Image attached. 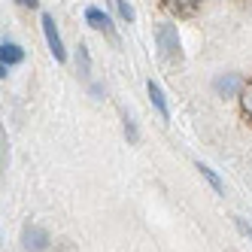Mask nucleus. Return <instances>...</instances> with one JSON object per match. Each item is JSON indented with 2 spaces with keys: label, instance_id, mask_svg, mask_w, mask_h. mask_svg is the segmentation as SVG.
I'll return each mask as SVG.
<instances>
[{
  "label": "nucleus",
  "instance_id": "obj_2",
  "mask_svg": "<svg viewBox=\"0 0 252 252\" xmlns=\"http://www.w3.org/2000/svg\"><path fill=\"white\" fill-rule=\"evenodd\" d=\"M43 33H46V43L52 49V55H55V61H67V52H64V43H61V33L55 28V19L46 12L43 15Z\"/></svg>",
  "mask_w": 252,
  "mask_h": 252
},
{
  "label": "nucleus",
  "instance_id": "obj_9",
  "mask_svg": "<svg viewBox=\"0 0 252 252\" xmlns=\"http://www.w3.org/2000/svg\"><path fill=\"white\" fill-rule=\"evenodd\" d=\"M197 170H201V176L207 179V183H210V186H213L216 191H222V183H219V176H216V173H213L210 167H204V164H201V167H197Z\"/></svg>",
  "mask_w": 252,
  "mask_h": 252
},
{
  "label": "nucleus",
  "instance_id": "obj_7",
  "mask_svg": "<svg viewBox=\"0 0 252 252\" xmlns=\"http://www.w3.org/2000/svg\"><path fill=\"white\" fill-rule=\"evenodd\" d=\"M149 97H152V103L158 106L161 119H170V113H167V103H164V94H161V88H158L155 82H149Z\"/></svg>",
  "mask_w": 252,
  "mask_h": 252
},
{
  "label": "nucleus",
  "instance_id": "obj_10",
  "mask_svg": "<svg viewBox=\"0 0 252 252\" xmlns=\"http://www.w3.org/2000/svg\"><path fill=\"white\" fill-rule=\"evenodd\" d=\"M216 88H219V92H225V94H231L234 88H237V76H228V79H219V82H216Z\"/></svg>",
  "mask_w": 252,
  "mask_h": 252
},
{
  "label": "nucleus",
  "instance_id": "obj_3",
  "mask_svg": "<svg viewBox=\"0 0 252 252\" xmlns=\"http://www.w3.org/2000/svg\"><path fill=\"white\" fill-rule=\"evenodd\" d=\"M22 240H25V249L28 252H43L49 246V234L43 228H37V225H31V228H25Z\"/></svg>",
  "mask_w": 252,
  "mask_h": 252
},
{
  "label": "nucleus",
  "instance_id": "obj_4",
  "mask_svg": "<svg viewBox=\"0 0 252 252\" xmlns=\"http://www.w3.org/2000/svg\"><path fill=\"white\" fill-rule=\"evenodd\" d=\"M161 6H164L167 12H173V15H179V19H189V15L197 12L201 0H161Z\"/></svg>",
  "mask_w": 252,
  "mask_h": 252
},
{
  "label": "nucleus",
  "instance_id": "obj_5",
  "mask_svg": "<svg viewBox=\"0 0 252 252\" xmlns=\"http://www.w3.org/2000/svg\"><path fill=\"white\" fill-rule=\"evenodd\" d=\"M85 22L92 25V28H97V31H106V33H113L110 15H106V12H100L97 6H88V9H85Z\"/></svg>",
  "mask_w": 252,
  "mask_h": 252
},
{
  "label": "nucleus",
  "instance_id": "obj_6",
  "mask_svg": "<svg viewBox=\"0 0 252 252\" xmlns=\"http://www.w3.org/2000/svg\"><path fill=\"white\" fill-rule=\"evenodd\" d=\"M22 58H25L22 46H15V43H3V46H0V61H3V70H6L9 64H19Z\"/></svg>",
  "mask_w": 252,
  "mask_h": 252
},
{
  "label": "nucleus",
  "instance_id": "obj_12",
  "mask_svg": "<svg viewBox=\"0 0 252 252\" xmlns=\"http://www.w3.org/2000/svg\"><path fill=\"white\" fill-rule=\"evenodd\" d=\"M15 3H22V6H37L40 0H15Z\"/></svg>",
  "mask_w": 252,
  "mask_h": 252
},
{
  "label": "nucleus",
  "instance_id": "obj_11",
  "mask_svg": "<svg viewBox=\"0 0 252 252\" xmlns=\"http://www.w3.org/2000/svg\"><path fill=\"white\" fill-rule=\"evenodd\" d=\"M116 6H119V12H122V19H128V22H134V9L125 3V0H116Z\"/></svg>",
  "mask_w": 252,
  "mask_h": 252
},
{
  "label": "nucleus",
  "instance_id": "obj_1",
  "mask_svg": "<svg viewBox=\"0 0 252 252\" xmlns=\"http://www.w3.org/2000/svg\"><path fill=\"white\" fill-rule=\"evenodd\" d=\"M155 40H158V49L167 61H179L183 58V46H179V33H176V25H158L155 31Z\"/></svg>",
  "mask_w": 252,
  "mask_h": 252
},
{
  "label": "nucleus",
  "instance_id": "obj_8",
  "mask_svg": "<svg viewBox=\"0 0 252 252\" xmlns=\"http://www.w3.org/2000/svg\"><path fill=\"white\" fill-rule=\"evenodd\" d=\"M240 110H243V116L252 122V79L246 82V88H243V94H240Z\"/></svg>",
  "mask_w": 252,
  "mask_h": 252
}]
</instances>
